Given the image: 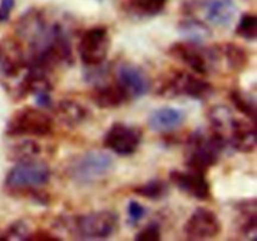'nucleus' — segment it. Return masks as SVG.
Instances as JSON below:
<instances>
[{
    "label": "nucleus",
    "instance_id": "17",
    "mask_svg": "<svg viewBox=\"0 0 257 241\" xmlns=\"http://www.w3.org/2000/svg\"><path fill=\"white\" fill-rule=\"evenodd\" d=\"M90 98L99 108H105V109H112V108L120 107L124 104L130 97L125 94L124 90L120 88L117 82L114 84H102L98 85L93 89Z\"/></svg>",
    "mask_w": 257,
    "mask_h": 241
},
{
    "label": "nucleus",
    "instance_id": "11",
    "mask_svg": "<svg viewBox=\"0 0 257 241\" xmlns=\"http://www.w3.org/2000/svg\"><path fill=\"white\" fill-rule=\"evenodd\" d=\"M183 232L188 238L193 240L212 238L221 232L220 218L213 211L205 207H198L186 221Z\"/></svg>",
    "mask_w": 257,
    "mask_h": 241
},
{
    "label": "nucleus",
    "instance_id": "29",
    "mask_svg": "<svg viewBox=\"0 0 257 241\" xmlns=\"http://www.w3.org/2000/svg\"><path fill=\"white\" fill-rule=\"evenodd\" d=\"M161 238V228L160 225L157 223H150L146 226L145 228L140 231L136 235V240H143V241H150V240H160Z\"/></svg>",
    "mask_w": 257,
    "mask_h": 241
},
{
    "label": "nucleus",
    "instance_id": "14",
    "mask_svg": "<svg viewBox=\"0 0 257 241\" xmlns=\"http://www.w3.org/2000/svg\"><path fill=\"white\" fill-rule=\"evenodd\" d=\"M227 146L242 153H251L256 150V126L252 120L233 119L227 137Z\"/></svg>",
    "mask_w": 257,
    "mask_h": 241
},
{
    "label": "nucleus",
    "instance_id": "21",
    "mask_svg": "<svg viewBox=\"0 0 257 241\" xmlns=\"http://www.w3.org/2000/svg\"><path fill=\"white\" fill-rule=\"evenodd\" d=\"M178 32L185 38L186 42L193 44H203L207 39H210L212 33L208 25L198 19H185L178 24Z\"/></svg>",
    "mask_w": 257,
    "mask_h": 241
},
{
    "label": "nucleus",
    "instance_id": "8",
    "mask_svg": "<svg viewBox=\"0 0 257 241\" xmlns=\"http://www.w3.org/2000/svg\"><path fill=\"white\" fill-rule=\"evenodd\" d=\"M29 55L24 42L15 35H8L0 39V74L5 79L20 77L27 70Z\"/></svg>",
    "mask_w": 257,
    "mask_h": 241
},
{
    "label": "nucleus",
    "instance_id": "23",
    "mask_svg": "<svg viewBox=\"0 0 257 241\" xmlns=\"http://www.w3.org/2000/svg\"><path fill=\"white\" fill-rule=\"evenodd\" d=\"M238 211L241 213V232L247 237H255L257 227L256 202L255 200H247L238 203Z\"/></svg>",
    "mask_w": 257,
    "mask_h": 241
},
{
    "label": "nucleus",
    "instance_id": "10",
    "mask_svg": "<svg viewBox=\"0 0 257 241\" xmlns=\"http://www.w3.org/2000/svg\"><path fill=\"white\" fill-rule=\"evenodd\" d=\"M142 142V132L125 123H114L108 128L103 137V146L119 156L135 153Z\"/></svg>",
    "mask_w": 257,
    "mask_h": 241
},
{
    "label": "nucleus",
    "instance_id": "22",
    "mask_svg": "<svg viewBox=\"0 0 257 241\" xmlns=\"http://www.w3.org/2000/svg\"><path fill=\"white\" fill-rule=\"evenodd\" d=\"M208 119H210L211 123V130L221 135L226 140L235 117H233L230 108H227L226 105L218 104L213 105L208 109Z\"/></svg>",
    "mask_w": 257,
    "mask_h": 241
},
{
    "label": "nucleus",
    "instance_id": "9",
    "mask_svg": "<svg viewBox=\"0 0 257 241\" xmlns=\"http://www.w3.org/2000/svg\"><path fill=\"white\" fill-rule=\"evenodd\" d=\"M168 54L187 65L191 70L200 75L207 74L211 64L217 60L215 48L205 50L198 44H193L190 42L175 43L168 49Z\"/></svg>",
    "mask_w": 257,
    "mask_h": 241
},
{
    "label": "nucleus",
    "instance_id": "31",
    "mask_svg": "<svg viewBox=\"0 0 257 241\" xmlns=\"http://www.w3.org/2000/svg\"><path fill=\"white\" fill-rule=\"evenodd\" d=\"M15 0H0V23L7 22L14 9Z\"/></svg>",
    "mask_w": 257,
    "mask_h": 241
},
{
    "label": "nucleus",
    "instance_id": "13",
    "mask_svg": "<svg viewBox=\"0 0 257 241\" xmlns=\"http://www.w3.org/2000/svg\"><path fill=\"white\" fill-rule=\"evenodd\" d=\"M117 83L120 85L130 99L143 97L150 92L151 82L147 74L135 64L125 63L117 70Z\"/></svg>",
    "mask_w": 257,
    "mask_h": 241
},
{
    "label": "nucleus",
    "instance_id": "15",
    "mask_svg": "<svg viewBox=\"0 0 257 241\" xmlns=\"http://www.w3.org/2000/svg\"><path fill=\"white\" fill-rule=\"evenodd\" d=\"M186 114L182 109L173 107H162L153 110L148 117V126L156 132H171L183 125Z\"/></svg>",
    "mask_w": 257,
    "mask_h": 241
},
{
    "label": "nucleus",
    "instance_id": "20",
    "mask_svg": "<svg viewBox=\"0 0 257 241\" xmlns=\"http://www.w3.org/2000/svg\"><path fill=\"white\" fill-rule=\"evenodd\" d=\"M168 0H124L123 12L135 18H152L165 10Z\"/></svg>",
    "mask_w": 257,
    "mask_h": 241
},
{
    "label": "nucleus",
    "instance_id": "4",
    "mask_svg": "<svg viewBox=\"0 0 257 241\" xmlns=\"http://www.w3.org/2000/svg\"><path fill=\"white\" fill-rule=\"evenodd\" d=\"M113 168V158L107 152L89 151L70 161L67 173L79 185H92L102 180Z\"/></svg>",
    "mask_w": 257,
    "mask_h": 241
},
{
    "label": "nucleus",
    "instance_id": "6",
    "mask_svg": "<svg viewBox=\"0 0 257 241\" xmlns=\"http://www.w3.org/2000/svg\"><path fill=\"white\" fill-rule=\"evenodd\" d=\"M52 171L43 161L33 160L20 161L9 171L5 178V185L10 190H27L38 188L49 182Z\"/></svg>",
    "mask_w": 257,
    "mask_h": 241
},
{
    "label": "nucleus",
    "instance_id": "19",
    "mask_svg": "<svg viewBox=\"0 0 257 241\" xmlns=\"http://www.w3.org/2000/svg\"><path fill=\"white\" fill-rule=\"evenodd\" d=\"M213 48H215L216 57H222L227 63L228 68L232 70H243L248 65L250 54L241 45L235 43H223Z\"/></svg>",
    "mask_w": 257,
    "mask_h": 241
},
{
    "label": "nucleus",
    "instance_id": "1",
    "mask_svg": "<svg viewBox=\"0 0 257 241\" xmlns=\"http://www.w3.org/2000/svg\"><path fill=\"white\" fill-rule=\"evenodd\" d=\"M227 146L225 138L211 130L210 133H192L187 141L186 165L188 168L206 172L208 168L216 165L221 153Z\"/></svg>",
    "mask_w": 257,
    "mask_h": 241
},
{
    "label": "nucleus",
    "instance_id": "30",
    "mask_svg": "<svg viewBox=\"0 0 257 241\" xmlns=\"http://www.w3.org/2000/svg\"><path fill=\"white\" fill-rule=\"evenodd\" d=\"M127 211L128 217H130V222L132 223V225H136L138 221L142 220L146 216V212H147L145 206H143L142 203L137 202V201H131L130 205H128Z\"/></svg>",
    "mask_w": 257,
    "mask_h": 241
},
{
    "label": "nucleus",
    "instance_id": "25",
    "mask_svg": "<svg viewBox=\"0 0 257 241\" xmlns=\"http://www.w3.org/2000/svg\"><path fill=\"white\" fill-rule=\"evenodd\" d=\"M133 192L143 198L160 200V198L165 197L167 195L168 186L162 180H151L148 182L143 183V185H140L133 188Z\"/></svg>",
    "mask_w": 257,
    "mask_h": 241
},
{
    "label": "nucleus",
    "instance_id": "2",
    "mask_svg": "<svg viewBox=\"0 0 257 241\" xmlns=\"http://www.w3.org/2000/svg\"><path fill=\"white\" fill-rule=\"evenodd\" d=\"M213 88L207 80L187 70L177 69L166 74L158 85L157 93L163 97H190L205 99Z\"/></svg>",
    "mask_w": 257,
    "mask_h": 241
},
{
    "label": "nucleus",
    "instance_id": "24",
    "mask_svg": "<svg viewBox=\"0 0 257 241\" xmlns=\"http://www.w3.org/2000/svg\"><path fill=\"white\" fill-rule=\"evenodd\" d=\"M40 153V145L33 140H25L12 147L9 153L10 160L15 162L33 160Z\"/></svg>",
    "mask_w": 257,
    "mask_h": 241
},
{
    "label": "nucleus",
    "instance_id": "7",
    "mask_svg": "<svg viewBox=\"0 0 257 241\" xmlns=\"http://www.w3.org/2000/svg\"><path fill=\"white\" fill-rule=\"evenodd\" d=\"M110 38L105 27H92L80 37L78 52L83 64L89 68L103 65L109 52Z\"/></svg>",
    "mask_w": 257,
    "mask_h": 241
},
{
    "label": "nucleus",
    "instance_id": "5",
    "mask_svg": "<svg viewBox=\"0 0 257 241\" xmlns=\"http://www.w3.org/2000/svg\"><path fill=\"white\" fill-rule=\"evenodd\" d=\"M54 120L45 110L34 107H24L13 113L5 127L9 137H45L53 132Z\"/></svg>",
    "mask_w": 257,
    "mask_h": 241
},
{
    "label": "nucleus",
    "instance_id": "28",
    "mask_svg": "<svg viewBox=\"0 0 257 241\" xmlns=\"http://www.w3.org/2000/svg\"><path fill=\"white\" fill-rule=\"evenodd\" d=\"M236 33L243 39H247L253 42L257 37V18L255 14H243L238 20Z\"/></svg>",
    "mask_w": 257,
    "mask_h": 241
},
{
    "label": "nucleus",
    "instance_id": "26",
    "mask_svg": "<svg viewBox=\"0 0 257 241\" xmlns=\"http://www.w3.org/2000/svg\"><path fill=\"white\" fill-rule=\"evenodd\" d=\"M233 105L246 115L250 120L256 122V103L251 95L241 92L240 89H235L230 94Z\"/></svg>",
    "mask_w": 257,
    "mask_h": 241
},
{
    "label": "nucleus",
    "instance_id": "3",
    "mask_svg": "<svg viewBox=\"0 0 257 241\" xmlns=\"http://www.w3.org/2000/svg\"><path fill=\"white\" fill-rule=\"evenodd\" d=\"M70 232L80 238H107L115 232L118 227V215L113 211L102 210L78 215L64 221Z\"/></svg>",
    "mask_w": 257,
    "mask_h": 241
},
{
    "label": "nucleus",
    "instance_id": "16",
    "mask_svg": "<svg viewBox=\"0 0 257 241\" xmlns=\"http://www.w3.org/2000/svg\"><path fill=\"white\" fill-rule=\"evenodd\" d=\"M236 14L237 7L233 0H207L205 3L206 19L216 27H230Z\"/></svg>",
    "mask_w": 257,
    "mask_h": 241
},
{
    "label": "nucleus",
    "instance_id": "12",
    "mask_svg": "<svg viewBox=\"0 0 257 241\" xmlns=\"http://www.w3.org/2000/svg\"><path fill=\"white\" fill-rule=\"evenodd\" d=\"M170 180L175 183L182 192L198 200H208L211 197V187L208 183L206 172L191 170L172 171Z\"/></svg>",
    "mask_w": 257,
    "mask_h": 241
},
{
    "label": "nucleus",
    "instance_id": "18",
    "mask_svg": "<svg viewBox=\"0 0 257 241\" xmlns=\"http://www.w3.org/2000/svg\"><path fill=\"white\" fill-rule=\"evenodd\" d=\"M58 118L69 127H77L82 125L89 117V110L85 108L82 103L73 99H63L60 100L55 108Z\"/></svg>",
    "mask_w": 257,
    "mask_h": 241
},
{
    "label": "nucleus",
    "instance_id": "27",
    "mask_svg": "<svg viewBox=\"0 0 257 241\" xmlns=\"http://www.w3.org/2000/svg\"><path fill=\"white\" fill-rule=\"evenodd\" d=\"M32 232L29 223L18 220L0 232V240H25L30 237Z\"/></svg>",
    "mask_w": 257,
    "mask_h": 241
}]
</instances>
